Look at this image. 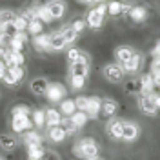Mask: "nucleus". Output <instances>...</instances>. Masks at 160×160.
I'll list each match as a JSON object with an SVG mask.
<instances>
[{
	"label": "nucleus",
	"instance_id": "f257e3e1",
	"mask_svg": "<svg viewBox=\"0 0 160 160\" xmlns=\"http://www.w3.org/2000/svg\"><path fill=\"white\" fill-rule=\"evenodd\" d=\"M73 155L77 157V158H95V157H98V142L93 138V137H84V138L77 140L75 144H73Z\"/></svg>",
	"mask_w": 160,
	"mask_h": 160
},
{
	"label": "nucleus",
	"instance_id": "f03ea898",
	"mask_svg": "<svg viewBox=\"0 0 160 160\" xmlns=\"http://www.w3.org/2000/svg\"><path fill=\"white\" fill-rule=\"evenodd\" d=\"M106 17H108V8H106V2H102V4H97L93 9H89L88 17H86V24L91 29H100Z\"/></svg>",
	"mask_w": 160,
	"mask_h": 160
},
{
	"label": "nucleus",
	"instance_id": "7ed1b4c3",
	"mask_svg": "<svg viewBox=\"0 0 160 160\" xmlns=\"http://www.w3.org/2000/svg\"><path fill=\"white\" fill-rule=\"evenodd\" d=\"M44 97L51 104H60L64 98H68V88L62 82H49V86H48Z\"/></svg>",
	"mask_w": 160,
	"mask_h": 160
},
{
	"label": "nucleus",
	"instance_id": "20e7f679",
	"mask_svg": "<svg viewBox=\"0 0 160 160\" xmlns=\"http://www.w3.org/2000/svg\"><path fill=\"white\" fill-rule=\"evenodd\" d=\"M102 77L108 80L109 84H120L124 77H126V73L122 69V66L117 64V62H109V64H106L104 68H102Z\"/></svg>",
	"mask_w": 160,
	"mask_h": 160
},
{
	"label": "nucleus",
	"instance_id": "39448f33",
	"mask_svg": "<svg viewBox=\"0 0 160 160\" xmlns=\"http://www.w3.org/2000/svg\"><path fill=\"white\" fill-rule=\"evenodd\" d=\"M137 106H138V109L142 111L146 117H155V115L158 113V106H157V102H155V95H153V93L138 95Z\"/></svg>",
	"mask_w": 160,
	"mask_h": 160
},
{
	"label": "nucleus",
	"instance_id": "423d86ee",
	"mask_svg": "<svg viewBox=\"0 0 160 160\" xmlns=\"http://www.w3.org/2000/svg\"><path fill=\"white\" fill-rule=\"evenodd\" d=\"M24 75H26V71H24V66L8 68V71H6V75H4L2 82H4L6 86H9V88H15V86H18L20 82L24 80Z\"/></svg>",
	"mask_w": 160,
	"mask_h": 160
},
{
	"label": "nucleus",
	"instance_id": "0eeeda50",
	"mask_svg": "<svg viewBox=\"0 0 160 160\" xmlns=\"http://www.w3.org/2000/svg\"><path fill=\"white\" fill-rule=\"evenodd\" d=\"M11 129L15 133H24V131L33 129V122L29 115H18V113H11Z\"/></svg>",
	"mask_w": 160,
	"mask_h": 160
},
{
	"label": "nucleus",
	"instance_id": "6e6552de",
	"mask_svg": "<svg viewBox=\"0 0 160 160\" xmlns=\"http://www.w3.org/2000/svg\"><path fill=\"white\" fill-rule=\"evenodd\" d=\"M128 17L133 24H144L146 20L149 18V9L144 4H133L128 11Z\"/></svg>",
	"mask_w": 160,
	"mask_h": 160
},
{
	"label": "nucleus",
	"instance_id": "1a4fd4ad",
	"mask_svg": "<svg viewBox=\"0 0 160 160\" xmlns=\"http://www.w3.org/2000/svg\"><path fill=\"white\" fill-rule=\"evenodd\" d=\"M44 8L48 9V13L51 15L53 20H60L66 15V11H68V4L64 0H48L44 4Z\"/></svg>",
	"mask_w": 160,
	"mask_h": 160
},
{
	"label": "nucleus",
	"instance_id": "9d476101",
	"mask_svg": "<svg viewBox=\"0 0 160 160\" xmlns=\"http://www.w3.org/2000/svg\"><path fill=\"white\" fill-rule=\"evenodd\" d=\"M140 137V126L133 120H124V131H122V142H137Z\"/></svg>",
	"mask_w": 160,
	"mask_h": 160
},
{
	"label": "nucleus",
	"instance_id": "9b49d317",
	"mask_svg": "<svg viewBox=\"0 0 160 160\" xmlns=\"http://www.w3.org/2000/svg\"><path fill=\"white\" fill-rule=\"evenodd\" d=\"M122 131H124V120L111 117L106 124V135L111 140H122Z\"/></svg>",
	"mask_w": 160,
	"mask_h": 160
},
{
	"label": "nucleus",
	"instance_id": "f8f14e48",
	"mask_svg": "<svg viewBox=\"0 0 160 160\" xmlns=\"http://www.w3.org/2000/svg\"><path fill=\"white\" fill-rule=\"evenodd\" d=\"M142 68H144V55L138 53V51H135V55L122 66V69H124L126 75H135V73H138Z\"/></svg>",
	"mask_w": 160,
	"mask_h": 160
},
{
	"label": "nucleus",
	"instance_id": "ddd939ff",
	"mask_svg": "<svg viewBox=\"0 0 160 160\" xmlns=\"http://www.w3.org/2000/svg\"><path fill=\"white\" fill-rule=\"evenodd\" d=\"M4 64H6V68H15V66H24V62H26V57H24V53H20V51H11V49H6L4 51Z\"/></svg>",
	"mask_w": 160,
	"mask_h": 160
},
{
	"label": "nucleus",
	"instance_id": "4468645a",
	"mask_svg": "<svg viewBox=\"0 0 160 160\" xmlns=\"http://www.w3.org/2000/svg\"><path fill=\"white\" fill-rule=\"evenodd\" d=\"M100 104H102V98H98V97H88L86 106H84V113L88 115V118H89V120L98 118Z\"/></svg>",
	"mask_w": 160,
	"mask_h": 160
},
{
	"label": "nucleus",
	"instance_id": "2eb2a0df",
	"mask_svg": "<svg viewBox=\"0 0 160 160\" xmlns=\"http://www.w3.org/2000/svg\"><path fill=\"white\" fill-rule=\"evenodd\" d=\"M48 86H49V80L48 78H44V77H35V78H31V82H29V91L35 97H44Z\"/></svg>",
	"mask_w": 160,
	"mask_h": 160
},
{
	"label": "nucleus",
	"instance_id": "dca6fc26",
	"mask_svg": "<svg viewBox=\"0 0 160 160\" xmlns=\"http://www.w3.org/2000/svg\"><path fill=\"white\" fill-rule=\"evenodd\" d=\"M33 49L37 53H51L49 49V33H40L37 37H33Z\"/></svg>",
	"mask_w": 160,
	"mask_h": 160
},
{
	"label": "nucleus",
	"instance_id": "f3484780",
	"mask_svg": "<svg viewBox=\"0 0 160 160\" xmlns=\"http://www.w3.org/2000/svg\"><path fill=\"white\" fill-rule=\"evenodd\" d=\"M131 6H133V4H126V2H120V0L106 2V8H108V15H111V17H120V15L128 13Z\"/></svg>",
	"mask_w": 160,
	"mask_h": 160
},
{
	"label": "nucleus",
	"instance_id": "a211bd4d",
	"mask_svg": "<svg viewBox=\"0 0 160 160\" xmlns=\"http://www.w3.org/2000/svg\"><path fill=\"white\" fill-rule=\"evenodd\" d=\"M69 48L68 42L64 40V37L58 33H49V49L51 53H60V51H66Z\"/></svg>",
	"mask_w": 160,
	"mask_h": 160
},
{
	"label": "nucleus",
	"instance_id": "6ab92c4d",
	"mask_svg": "<svg viewBox=\"0 0 160 160\" xmlns=\"http://www.w3.org/2000/svg\"><path fill=\"white\" fill-rule=\"evenodd\" d=\"M22 142L26 146H42L44 144V137L38 129H29L22 133Z\"/></svg>",
	"mask_w": 160,
	"mask_h": 160
},
{
	"label": "nucleus",
	"instance_id": "aec40b11",
	"mask_svg": "<svg viewBox=\"0 0 160 160\" xmlns=\"http://www.w3.org/2000/svg\"><path fill=\"white\" fill-rule=\"evenodd\" d=\"M89 64H84V62H69V77H82V78H88L89 77Z\"/></svg>",
	"mask_w": 160,
	"mask_h": 160
},
{
	"label": "nucleus",
	"instance_id": "412c9836",
	"mask_svg": "<svg viewBox=\"0 0 160 160\" xmlns=\"http://www.w3.org/2000/svg\"><path fill=\"white\" fill-rule=\"evenodd\" d=\"M135 51L137 49H133L131 46H118V48H115V60H117V64L124 66L135 55Z\"/></svg>",
	"mask_w": 160,
	"mask_h": 160
},
{
	"label": "nucleus",
	"instance_id": "4be33fe9",
	"mask_svg": "<svg viewBox=\"0 0 160 160\" xmlns=\"http://www.w3.org/2000/svg\"><path fill=\"white\" fill-rule=\"evenodd\" d=\"M26 44H28V33L26 31H17L15 35H13V38H11V44H9V49L11 51H24L26 48Z\"/></svg>",
	"mask_w": 160,
	"mask_h": 160
},
{
	"label": "nucleus",
	"instance_id": "5701e85b",
	"mask_svg": "<svg viewBox=\"0 0 160 160\" xmlns=\"http://www.w3.org/2000/svg\"><path fill=\"white\" fill-rule=\"evenodd\" d=\"M46 135H48V140L53 142V144H60V142H64L66 137H68L66 135V129L62 126H51V128H48Z\"/></svg>",
	"mask_w": 160,
	"mask_h": 160
},
{
	"label": "nucleus",
	"instance_id": "b1692460",
	"mask_svg": "<svg viewBox=\"0 0 160 160\" xmlns=\"http://www.w3.org/2000/svg\"><path fill=\"white\" fill-rule=\"evenodd\" d=\"M18 146V138L11 133H0V148L4 151H15Z\"/></svg>",
	"mask_w": 160,
	"mask_h": 160
},
{
	"label": "nucleus",
	"instance_id": "393cba45",
	"mask_svg": "<svg viewBox=\"0 0 160 160\" xmlns=\"http://www.w3.org/2000/svg\"><path fill=\"white\" fill-rule=\"evenodd\" d=\"M118 111V102L115 98H102V104H100V113H104L106 117H115Z\"/></svg>",
	"mask_w": 160,
	"mask_h": 160
},
{
	"label": "nucleus",
	"instance_id": "a878e982",
	"mask_svg": "<svg viewBox=\"0 0 160 160\" xmlns=\"http://www.w3.org/2000/svg\"><path fill=\"white\" fill-rule=\"evenodd\" d=\"M46 111V126L48 128H51V126H60L62 124V115H60V111L57 109V108H48Z\"/></svg>",
	"mask_w": 160,
	"mask_h": 160
},
{
	"label": "nucleus",
	"instance_id": "bb28decb",
	"mask_svg": "<svg viewBox=\"0 0 160 160\" xmlns=\"http://www.w3.org/2000/svg\"><path fill=\"white\" fill-rule=\"evenodd\" d=\"M29 117H31V122H33L35 129H44V126H46V111L37 108V109H33L29 113Z\"/></svg>",
	"mask_w": 160,
	"mask_h": 160
},
{
	"label": "nucleus",
	"instance_id": "cd10ccee",
	"mask_svg": "<svg viewBox=\"0 0 160 160\" xmlns=\"http://www.w3.org/2000/svg\"><path fill=\"white\" fill-rule=\"evenodd\" d=\"M140 84V95H148V93H153L155 91V82H153V77L151 73H146L138 78Z\"/></svg>",
	"mask_w": 160,
	"mask_h": 160
},
{
	"label": "nucleus",
	"instance_id": "c85d7f7f",
	"mask_svg": "<svg viewBox=\"0 0 160 160\" xmlns=\"http://www.w3.org/2000/svg\"><path fill=\"white\" fill-rule=\"evenodd\" d=\"M58 111H60V115H62L64 118L71 117V115L77 111V104H75V98H64V100H62V102L58 104Z\"/></svg>",
	"mask_w": 160,
	"mask_h": 160
},
{
	"label": "nucleus",
	"instance_id": "c756f323",
	"mask_svg": "<svg viewBox=\"0 0 160 160\" xmlns=\"http://www.w3.org/2000/svg\"><path fill=\"white\" fill-rule=\"evenodd\" d=\"M68 120H69L71 126H75L77 129H82L88 122H89V118H88V115L84 113V111H75L71 117H68Z\"/></svg>",
	"mask_w": 160,
	"mask_h": 160
},
{
	"label": "nucleus",
	"instance_id": "7c9ffc66",
	"mask_svg": "<svg viewBox=\"0 0 160 160\" xmlns=\"http://www.w3.org/2000/svg\"><path fill=\"white\" fill-rule=\"evenodd\" d=\"M60 35L64 37V40L68 42V46H69V48L73 46V44H75V42H77V40H78V33H77V31L73 29V28H71L69 24H66V26L62 28Z\"/></svg>",
	"mask_w": 160,
	"mask_h": 160
},
{
	"label": "nucleus",
	"instance_id": "2f4dec72",
	"mask_svg": "<svg viewBox=\"0 0 160 160\" xmlns=\"http://www.w3.org/2000/svg\"><path fill=\"white\" fill-rule=\"evenodd\" d=\"M26 33L28 35H31V37H37V35H40V33H44V24L40 22V20L33 18L28 22V28H26Z\"/></svg>",
	"mask_w": 160,
	"mask_h": 160
},
{
	"label": "nucleus",
	"instance_id": "473e14b6",
	"mask_svg": "<svg viewBox=\"0 0 160 160\" xmlns=\"http://www.w3.org/2000/svg\"><path fill=\"white\" fill-rule=\"evenodd\" d=\"M26 153H28V160H40L44 155V148L42 146H26Z\"/></svg>",
	"mask_w": 160,
	"mask_h": 160
},
{
	"label": "nucleus",
	"instance_id": "72a5a7b5",
	"mask_svg": "<svg viewBox=\"0 0 160 160\" xmlns=\"http://www.w3.org/2000/svg\"><path fill=\"white\" fill-rule=\"evenodd\" d=\"M35 18L40 20L42 24H51V22H53L51 15L48 13V9L44 8V4H38V8H37V13H35Z\"/></svg>",
	"mask_w": 160,
	"mask_h": 160
},
{
	"label": "nucleus",
	"instance_id": "f704fd0d",
	"mask_svg": "<svg viewBox=\"0 0 160 160\" xmlns=\"http://www.w3.org/2000/svg\"><path fill=\"white\" fill-rule=\"evenodd\" d=\"M124 91H126V95H140V84H138V78H133L129 82H126V86H124Z\"/></svg>",
	"mask_w": 160,
	"mask_h": 160
},
{
	"label": "nucleus",
	"instance_id": "c9c22d12",
	"mask_svg": "<svg viewBox=\"0 0 160 160\" xmlns=\"http://www.w3.org/2000/svg\"><path fill=\"white\" fill-rule=\"evenodd\" d=\"M86 86V78L82 77H69V89L71 91H80Z\"/></svg>",
	"mask_w": 160,
	"mask_h": 160
},
{
	"label": "nucleus",
	"instance_id": "e433bc0d",
	"mask_svg": "<svg viewBox=\"0 0 160 160\" xmlns=\"http://www.w3.org/2000/svg\"><path fill=\"white\" fill-rule=\"evenodd\" d=\"M17 17V13L11 9H0V26H4V24H8V22H13Z\"/></svg>",
	"mask_w": 160,
	"mask_h": 160
},
{
	"label": "nucleus",
	"instance_id": "4c0bfd02",
	"mask_svg": "<svg viewBox=\"0 0 160 160\" xmlns=\"http://www.w3.org/2000/svg\"><path fill=\"white\" fill-rule=\"evenodd\" d=\"M69 26H71V28H73L75 31H77L78 35H80V33H82L84 29H86V28H88V24H86V20H84V18H75V20H73V22L69 24Z\"/></svg>",
	"mask_w": 160,
	"mask_h": 160
},
{
	"label": "nucleus",
	"instance_id": "58836bf2",
	"mask_svg": "<svg viewBox=\"0 0 160 160\" xmlns=\"http://www.w3.org/2000/svg\"><path fill=\"white\" fill-rule=\"evenodd\" d=\"M13 26H15V31H26V28H28V22L22 18L20 15H17V17H15V20H13Z\"/></svg>",
	"mask_w": 160,
	"mask_h": 160
},
{
	"label": "nucleus",
	"instance_id": "ea45409f",
	"mask_svg": "<svg viewBox=\"0 0 160 160\" xmlns=\"http://www.w3.org/2000/svg\"><path fill=\"white\" fill-rule=\"evenodd\" d=\"M80 51L82 49H78V48H68V62H77L78 60V57H80Z\"/></svg>",
	"mask_w": 160,
	"mask_h": 160
},
{
	"label": "nucleus",
	"instance_id": "a19ab883",
	"mask_svg": "<svg viewBox=\"0 0 160 160\" xmlns=\"http://www.w3.org/2000/svg\"><path fill=\"white\" fill-rule=\"evenodd\" d=\"M40 160H62V158H60V155L57 153V151L44 149V155H42V158H40Z\"/></svg>",
	"mask_w": 160,
	"mask_h": 160
},
{
	"label": "nucleus",
	"instance_id": "79ce46f5",
	"mask_svg": "<svg viewBox=\"0 0 160 160\" xmlns=\"http://www.w3.org/2000/svg\"><path fill=\"white\" fill-rule=\"evenodd\" d=\"M149 73L153 77H160V58H153L149 66Z\"/></svg>",
	"mask_w": 160,
	"mask_h": 160
},
{
	"label": "nucleus",
	"instance_id": "37998d69",
	"mask_svg": "<svg viewBox=\"0 0 160 160\" xmlns=\"http://www.w3.org/2000/svg\"><path fill=\"white\" fill-rule=\"evenodd\" d=\"M11 113H18V115H29L31 109H29V106H26V104H18V106H15V108L11 109Z\"/></svg>",
	"mask_w": 160,
	"mask_h": 160
},
{
	"label": "nucleus",
	"instance_id": "c03bdc74",
	"mask_svg": "<svg viewBox=\"0 0 160 160\" xmlns=\"http://www.w3.org/2000/svg\"><path fill=\"white\" fill-rule=\"evenodd\" d=\"M151 57H153V58H160V40L155 44V48L151 49Z\"/></svg>",
	"mask_w": 160,
	"mask_h": 160
},
{
	"label": "nucleus",
	"instance_id": "a18cd8bd",
	"mask_svg": "<svg viewBox=\"0 0 160 160\" xmlns=\"http://www.w3.org/2000/svg\"><path fill=\"white\" fill-rule=\"evenodd\" d=\"M6 71H8V68H6V64H4V60H0V80L4 78V75H6Z\"/></svg>",
	"mask_w": 160,
	"mask_h": 160
},
{
	"label": "nucleus",
	"instance_id": "49530a36",
	"mask_svg": "<svg viewBox=\"0 0 160 160\" xmlns=\"http://www.w3.org/2000/svg\"><path fill=\"white\" fill-rule=\"evenodd\" d=\"M77 2H78V4H86V6H88V4H93V0H77Z\"/></svg>",
	"mask_w": 160,
	"mask_h": 160
},
{
	"label": "nucleus",
	"instance_id": "de8ad7c7",
	"mask_svg": "<svg viewBox=\"0 0 160 160\" xmlns=\"http://www.w3.org/2000/svg\"><path fill=\"white\" fill-rule=\"evenodd\" d=\"M4 51H6L4 48H0V60H2V57H4Z\"/></svg>",
	"mask_w": 160,
	"mask_h": 160
},
{
	"label": "nucleus",
	"instance_id": "09e8293b",
	"mask_svg": "<svg viewBox=\"0 0 160 160\" xmlns=\"http://www.w3.org/2000/svg\"><path fill=\"white\" fill-rule=\"evenodd\" d=\"M102 2H106V0H93V4H102Z\"/></svg>",
	"mask_w": 160,
	"mask_h": 160
},
{
	"label": "nucleus",
	"instance_id": "8fccbe9b",
	"mask_svg": "<svg viewBox=\"0 0 160 160\" xmlns=\"http://www.w3.org/2000/svg\"><path fill=\"white\" fill-rule=\"evenodd\" d=\"M89 160H102L100 157H95V158H89Z\"/></svg>",
	"mask_w": 160,
	"mask_h": 160
},
{
	"label": "nucleus",
	"instance_id": "3c124183",
	"mask_svg": "<svg viewBox=\"0 0 160 160\" xmlns=\"http://www.w3.org/2000/svg\"><path fill=\"white\" fill-rule=\"evenodd\" d=\"M106 2H113V0H106Z\"/></svg>",
	"mask_w": 160,
	"mask_h": 160
},
{
	"label": "nucleus",
	"instance_id": "603ef678",
	"mask_svg": "<svg viewBox=\"0 0 160 160\" xmlns=\"http://www.w3.org/2000/svg\"><path fill=\"white\" fill-rule=\"evenodd\" d=\"M0 160H4V158H2V157H0Z\"/></svg>",
	"mask_w": 160,
	"mask_h": 160
}]
</instances>
